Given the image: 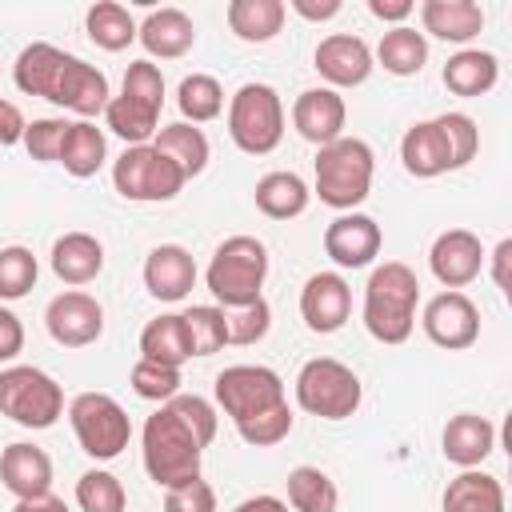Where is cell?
Wrapping results in <instances>:
<instances>
[{"label": "cell", "instance_id": "obj_32", "mask_svg": "<svg viewBox=\"0 0 512 512\" xmlns=\"http://www.w3.org/2000/svg\"><path fill=\"white\" fill-rule=\"evenodd\" d=\"M140 360H156V364H172V368L192 360V340H188V328H184L180 312H164V316L144 324V332H140Z\"/></svg>", "mask_w": 512, "mask_h": 512}, {"label": "cell", "instance_id": "obj_54", "mask_svg": "<svg viewBox=\"0 0 512 512\" xmlns=\"http://www.w3.org/2000/svg\"><path fill=\"white\" fill-rule=\"evenodd\" d=\"M508 260H512V240H500L496 248H492V280H496V288L508 296L512 288H508Z\"/></svg>", "mask_w": 512, "mask_h": 512}, {"label": "cell", "instance_id": "obj_29", "mask_svg": "<svg viewBox=\"0 0 512 512\" xmlns=\"http://www.w3.org/2000/svg\"><path fill=\"white\" fill-rule=\"evenodd\" d=\"M440 508L444 512H504V484L492 472L464 468L460 476L448 480Z\"/></svg>", "mask_w": 512, "mask_h": 512}, {"label": "cell", "instance_id": "obj_56", "mask_svg": "<svg viewBox=\"0 0 512 512\" xmlns=\"http://www.w3.org/2000/svg\"><path fill=\"white\" fill-rule=\"evenodd\" d=\"M12 512H68V504H64L60 496L44 492V496H32V500H16Z\"/></svg>", "mask_w": 512, "mask_h": 512}, {"label": "cell", "instance_id": "obj_53", "mask_svg": "<svg viewBox=\"0 0 512 512\" xmlns=\"http://www.w3.org/2000/svg\"><path fill=\"white\" fill-rule=\"evenodd\" d=\"M284 8H292L296 16H304V20H316V24H320V20L340 16V8H344V4H340V0H320V4H316V0H292V4H284Z\"/></svg>", "mask_w": 512, "mask_h": 512}, {"label": "cell", "instance_id": "obj_14", "mask_svg": "<svg viewBox=\"0 0 512 512\" xmlns=\"http://www.w3.org/2000/svg\"><path fill=\"white\" fill-rule=\"evenodd\" d=\"M428 268H432V276H436L444 288H452V292L468 288V284L484 272L480 236L468 232V228H448V232H440V236L432 240V248H428Z\"/></svg>", "mask_w": 512, "mask_h": 512}, {"label": "cell", "instance_id": "obj_35", "mask_svg": "<svg viewBox=\"0 0 512 512\" xmlns=\"http://www.w3.org/2000/svg\"><path fill=\"white\" fill-rule=\"evenodd\" d=\"M84 28H88V40L104 52H124L132 40H136V20L124 4L116 0H96L88 12H84Z\"/></svg>", "mask_w": 512, "mask_h": 512}, {"label": "cell", "instance_id": "obj_33", "mask_svg": "<svg viewBox=\"0 0 512 512\" xmlns=\"http://www.w3.org/2000/svg\"><path fill=\"white\" fill-rule=\"evenodd\" d=\"M224 16H228V28L244 44H268L280 36L288 8H284V0H232Z\"/></svg>", "mask_w": 512, "mask_h": 512}, {"label": "cell", "instance_id": "obj_1", "mask_svg": "<svg viewBox=\"0 0 512 512\" xmlns=\"http://www.w3.org/2000/svg\"><path fill=\"white\" fill-rule=\"evenodd\" d=\"M416 304H420V280L404 260H384L368 272L360 316L372 340L404 344L416 328Z\"/></svg>", "mask_w": 512, "mask_h": 512}, {"label": "cell", "instance_id": "obj_24", "mask_svg": "<svg viewBox=\"0 0 512 512\" xmlns=\"http://www.w3.org/2000/svg\"><path fill=\"white\" fill-rule=\"evenodd\" d=\"M52 272L68 288H84L104 272V244L92 232H64L52 240Z\"/></svg>", "mask_w": 512, "mask_h": 512}, {"label": "cell", "instance_id": "obj_10", "mask_svg": "<svg viewBox=\"0 0 512 512\" xmlns=\"http://www.w3.org/2000/svg\"><path fill=\"white\" fill-rule=\"evenodd\" d=\"M212 396H216V408L232 424H240V420H248L256 412H268V408L288 400L280 372H272L264 364H232V368H224L216 376V384H212Z\"/></svg>", "mask_w": 512, "mask_h": 512}, {"label": "cell", "instance_id": "obj_23", "mask_svg": "<svg viewBox=\"0 0 512 512\" xmlns=\"http://www.w3.org/2000/svg\"><path fill=\"white\" fill-rule=\"evenodd\" d=\"M136 40L144 44L148 56L160 60H180L184 52H192L196 44V24L184 8H152L140 24H136Z\"/></svg>", "mask_w": 512, "mask_h": 512}, {"label": "cell", "instance_id": "obj_31", "mask_svg": "<svg viewBox=\"0 0 512 512\" xmlns=\"http://www.w3.org/2000/svg\"><path fill=\"white\" fill-rule=\"evenodd\" d=\"M152 148H156V152H164V156H168V160H172V164L184 172V180L200 176V172L208 168V156H212L204 128H196V124H184V120H176V124H164V128L152 136Z\"/></svg>", "mask_w": 512, "mask_h": 512}, {"label": "cell", "instance_id": "obj_12", "mask_svg": "<svg viewBox=\"0 0 512 512\" xmlns=\"http://www.w3.org/2000/svg\"><path fill=\"white\" fill-rule=\"evenodd\" d=\"M44 328H48V336L60 348H88L104 332V308H100L96 296H88L80 288H68V292H60V296L48 300Z\"/></svg>", "mask_w": 512, "mask_h": 512}, {"label": "cell", "instance_id": "obj_37", "mask_svg": "<svg viewBox=\"0 0 512 512\" xmlns=\"http://www.w3.org/2000/svg\"><path fill=\"white\" fill-rule=\"evenodd\" d=\"M104 124L112 136H120L128 148H136V144H152V136L160 132V112H152L128 96H112L104 108Z\"/></svg>", "mask_w": 512, "mask_h": 512}, {"label": "cell", "instance_id": "obj_7", "mask_svg": "<svg viewBox=\"0 0 512 512\" xmlns=\"http://www.w3.org/2000/svg\"><path fill=\"white\" fill-rule=\"evenodd\" d=\"M364 400L360 376L336 356H312L296 372V404L320 420H348Z\"/></svg>", "mask_w": 512, "mask_h": 512}, {"label": "cell", "instance_id": "obj_9", "mask_svg": "<svg viewBox=\"0 0 512 512\" xmlns=\"http://www.w3.org/2000/svg\"><path fill=\"white\" fill-rule=\"evenodd\" d=\"M112 184L124 200H136V204H160V200H172L180 196V188L188 184L184 172L164 156L156 152L152 144H136V148H124L112 164Z\"/></svg>", "mask_w": 512, "mask_h": 512}, {"label": "cell", "instance_id": "obj_44", "mask_svg": "<svg viewBox=\"0 0 512 512\" xmlns=\"http://www.w3.org/2000/svg\"><path fill=\"white\" fill-rule=\"evenodd\" d=\"M292 424H296V416H292V408H288V400H284V404H276V408H268V412H256V416L240 420L236 432H240V440L252 444V448H272V444L288 440Z\"/></svg>", "mask_w": 512, "mask_h": 512}, {"label": "cell", "instance_id": "obj_48", "mask_svg": "<svg viewBox=\"0 0 512 512\" xmlns=\"http://www.w3.org/2000/svg\"><path fill=\"white\" fill-rule=\"evenodd\" d=\"M168 404L176 408V416L192 428V436H196L204 448L216 440V424H220V416H216V408H212L204 396H196V392H180V396H172Z\"/></svg>", "mask_w": 512, "mask_h": 512}, {"label": "cell", "instance_id": "obj_3", "mask_svg": "<svg viewBox=\"0 0 512 512\" xmlns=\"http://www.w3.org/2000/svg\"><path fill=\"white\" fill-rule=\"evenodd\" d=\"M376 176V152L360 136H340L316 152V196L336 212H356L368 200Z\"/></svg>", "mask_w": 512, "mask_h": 512}, {"label": "cell", "instance_id": "obj_45", "mask_svg": "<svg viewBox=\"0 0 512 512\" xmlns=\"http://www.w3.org/2000/svg\"><path fill=\"white\" fill-rule=\"evenodd\" d=\"M120 96L160 112L164 108V72L152 64V60H132L128 72H124V84H120Z\"/></svg>", "mask_w": 512, "mask_h": 512}, {"label": "cell", "instance_id": "obj_15", "mask_svg": "<svg viewBox=\"0 0 512 512\" xmlns=\"http://www.w3.org/2000/svg\"><path fill=\"white\" fill-rule=\"evenodd\" d=\"M380 244H384V232L364 212H340L324 228V252L336 268H368L380 256Z\"/></svg>", "mask_w": 512, "mask_h": 512}, {"label": "cell", "instance_id": "obj_46", "mask_svg": "<svg viewBox=\"0 0 512 512\" xmlns=\"http://www.w3.org/2000/svg\"><path fill=\"white\" fill-rule=\"evenodd\" d=\"M436 120H440V128H444V136H448L452 164L464 168V164L480 152V128H476V120H472L468 112H440Z\"/></svg>", "mask_w": 512, "mask_h": 512}, {"label": "cell", "instance_id": "obj_4", "mask_svg": "<svg viewBox=\"0 0 512 512\" xmlns=\"http://www.w3.org/2000/svg\"><path fill=\"white\" fill-rule=\"evenodd\" d=\"M264 280H268V248L256 236H228L204 268V284L216 296V308L260 300Z\"/></svg>", "mask_w": 512, "mask_h": 512}, {"label": "cell", "instance_id": "obj_5", "mask_svg": "<svg viewBox=\"0 0 512 512\" xmlns=\"http://www.w3.org/2000/svg\"><path fill=\"white\" fill-rule=\"evenodd\" d=\"M228 136L248 156H268L284 140V100L272 84H240L228 100Z\"/></svg>", "mask_w": 512, "mask_h": 512}, {"label": "cell", "instance_id": "obj_30", "mask_svg": "<svg viewBox=\"0 0 512 512\" xmlns=\"http://www.w3.org/2000/svg\"><path fill=\"white\" fill-rule=\"evenodd\" d=\"M256 208L268 216V220H296L308 212V200H312V188L296 176V172H268L256 180V192H252Z\"/></svg>", "mask_w": 512, "mask_h": 512}, {"label": "cell", "instance_id": "obj_18", "mask_svg": "<svg viewBox=\"0 0 512 512\" xmlns=\"http://www.w3.org/2000/svg\"><path fill=\"white\" fill-rule=\"evenodd\" d=\"M108 100H112L108 76H104L96 64H88V60H80V56H68V64H64V72H60V84H56V92H52V104L76 112L80 120H92V116H100V112L108 108Z\"/></svg>", "mask_w": 512, "mask_h": 512}, {"label": "cell", "instance_id": "obj_11", "mask_svg": "<svg viewBox=\"0 0 512 512\" xmlns=\"http://www.w3.org/2000/svg\"><path fill=\"white\" fill-rule=\"evenodd\" d=\"M420 328L424 336L444 348V352H464L480 340V308L472 304L468 292H452L444 288L440 296H432L420 312Z\"/></svg>", "mask_w": 512, "mask_h": 512}, {"label": "cell", "instance_id": "obj_26", "mask_svg": "<svg viewBox=\"0 0 512 512\" xmlns=\"http://www.w3.org/2000/svg\"><path fill=\"white\" fill-rule=\"evenodd\" d=\"M68 56H72V52L56 48V44H48V40H36V44L20 48V56H16V64H12V80H16V88H20L24 96L52 100V92H56V84H60V72H64V64H68Z\"/></svg>", "mask_w": 512, "mask_h": 512}, {"label": "cell", "instance_id": "obj_52", "mask_svg": "<svg viewBox=\"0 0 512 512\" xmlns=\"http://www.w3.org/2000/svg\"><path fill=\"white\" fill-rule=\"evenodd\" d=\"M368 12L376 16V20H384V24H404L412 12H416V4L412 0H368Z\"/></svg>", "mask_w": 512, "mask_h": 512}, {"label": "cell", "instance_id": "obj_27", "mask_svg": "<svg viewBox=\"0 0 512 512\" xmlns=\"http://www.w3.org/2000/svg\"><path fill=\"white\" fill-rule=\"evenodd\" d=\"M440 80H444V88L452 96H464V100L488 96L496 88V80H500V60L492 52H484V48H460L456 56H448Z\"/></svg>", "mask_w": 512, "mask_h": 512}, {"label": "cell", "instance_id": "obj_42", "mask_svg": "<svg viewBox=\"0 0 512 512\" xmlns=\"http://www.w3.org/2000/svg\"><path fill=\"white\" fill-rule=\"evenodd\" d=\"M180 316H184V328H188V340H192V356H212L228 344L224 312L216 304H192Z\"/></svg>", "mask_w": 512, "mask_h": 512}, {"label": "cell", "instance_id": "obj_50", "mask_svg": "<svg viewBox=\"0 0 512 512\" xmlns=\"http://www.w3.org/2000/svg\"><path fill=\"white\" fill-rule=\"evenodd\" d=\"M24 352V324L16 312L0 308V364H12Z\"/></svg>", "mask_w": 512, "mask_h": 512}, {"label": "cell", "instance_id": "obj_8", "mask_svg": "<svg viewBox=\"0 0 512 512\" xmlns=\"http://www.w3.org/2000/svg\"><path fill=\"white\" fill-rule=\"evenodd\" d=\"M68 420L76 432V444L92 460H116L132 440V420L124 404L108 392H80L68 404Z\"/></svg>", "mask_w": 512, "mask_h": 512}, {"label": "cell", "instance_id": "obj_19", "mask_svg": "<svg viewBox=\"0 0 512 512\" xmlns=\"http://www.w3.org/2000/svg\"><path fill=\"white\" fill-rule=\"evenodd\" d=\"M144 288L152 300L176 304L196 288V260L184 244H156L144 260Z\"/></svg>", "mask_w": 512, "mask_h": 512}, {"label": "cell", "instance_id": "obj_49", "mask_svg": "<svg viewBox=\"0 0 512 512\" xmlns=\"http://www.w3.org/2000/svg\"><path fill=\"white\" fill-rule=\"evenodd\" d=\"M164 512H216V492L204 476L164 488Z\"/></svg>", "mask_w": 512, "mask_h": 512}, {"label": "cell", "instance_id": "obj_22", "mask_svg": "<svg viewBox=\"0 0 512 512\" xmlns=\"http://www.w3.org/2000/svg\"><path fill=\"white\" fill-rule=\"evenodd\" d=\"M400 160H404V172L416 176V180H432V176H444V172H456L452 164V148H448V136L440 128V120H416L404 140H400Z\"/></svg>", "mask_w": 512, "mask_h": 512}, {"label": "cell", "instance_id": "obj_17", "mask_svg": "<svg viewBox=\"0 0 512 512\" xmlns=\"http://www.w3.org/2000/svg\"><path fill=\"white\" fill-rule=\"evenodd\" d=\"M344 120H348V104L332 88H304L296 96V104H292V128L316 148L340 140L344 136Z\"/></svg>", "mask_w": 512, "mask_h": 512}, {"label": "cell", "instance_id": "obj_36", "mask_svg": "<svg viewBox=\"0 0 512 512\" xmlns=\"http://www.w3.org/2000/svg\"><path fill=\"white\" fill-rule=\"evenodd\" d=\"M288 504L296 512H336L340 488L336 480L316 464H296L288 472Z\"/></svg>", "mask_w": 512, "mask_h": 512}, {"label": "cell", "instance_id": "obj_20", "mask_svg": "<svg viewBox=\"0 0 512 512\" xmlns=\"http://www.w3.org/2000/svg\"><path fill=\"white\" fill-rule=\"evenodd\" d=\"M492 448H496V424L488 416H476V412H456L440 432V452L460 472L480 468L492 456Z\"/></svg>", "mask_w": 512, "mask_h": 512}, {"label": "cell", "instance_id": "obj_28", "mask_svg": "<svg viewBox=\"0 0 512 512\" xmlns=\"http://www.w3.org/2000/svg\"><path fill=\"white\" fill-rule=\"evenodd\" d=\"M108 160V140H104V128H96L92 120H72L64 128V144H60V156L56 164H64L68 176L76 180H88L104 168Z\"/></svg>", "mask_w": 512, "mask_h": 512}, {"label": "cell", "instance_id": "obj_47", "mask_svg": "<svg viewBox=\"0 0 512 512\" xmlns=\"http://www.w3.org/2000/svg\"><path fill=\"white\" fill-rule=\"evenodd\" d=\"M64 128H68V120H60V116L32 120V124L24 128V140H20V144L28 148L32 160H40V164H56L60 144H64Z\"/></svg>", "mask_w": 512, "mask_h": 512}, {"label": "cell", "instance_id": "obj_51", "mask_svg": "<svg viewBox=\"0 0 512 512\" xmlns=\"http://www.w3.org/2000/svg\"><path fill=\"white\" fill-rule=\"evenodd\" d=\"M24 128H28L24 112H20L12 100H4V96H0V148L20 144V140H24Z\"/></svg>", "mask_w": 512, "mask_h": 512}, {"label": "cell", "instance_id": "obj_21", "mask_svg": "<svg viewBox=\"0 0 512 512\" xmlns=\"http://www.w3.org/2000/svg\"><path fill=\"white\" fill-rule=\"evenodd\" d=\"M0 484L16 496V500H32L52 492V456L40 444L16 440L0 452Z\"/></svg>", "mask_w": 512, "mask_h": 512}, {"label": "cell", "instance_id": "obj_13", "mask_svg": "<svg viewBox=\"0 0 512 512\" xmlns=\"http://www.w3.org/2000/svg\"><path fill=\"white\" fill-rule=\"evenodd\" d=\"M352 316V288L340 272H312L300 288V320L316 336H332Z\"/></svg>", "mask_w": 512, "mask_h": 512}, {"label": "cell", "instance_id": "obj_41", "mask_svg": "<svg viewBox=\"0 0 512 512\" xmlns=\"http://www.w3.org/2000/svg\"><path fill=\"white\" fill-rule=\"evenodd\" d=\"M220 312H224L228 344H240V348L260 344V340L268 336V328H272V308H268V300H264V296H260V300H252V304L220 308Z\"/></svg>", "mask_w": 512, "mask_h": 512}, {"label": "cell", "instance_id": "obj_2", "mask_svg": "<svg viewBox=\"0 0 512 512\" xmlns=\"http://www.w3.org/2000/svg\"><path fill=\"white\" fill-rule=\"evenodd\" d=\"M140 456H144V472L152 476V484L160 488H176L200 476V456L204 444L192 436V428L176 416L172 404H160L140 432Z\"/></svg>", "mask_w": 512, "mask_h": 512}, {"label": "cell", "instance_id": "obj_43", "mask_svg": "<svg viewBox=\"0 0 512 512\" xmlns=\"http://www.w3.org/2000/svg\"><path fill=\"white\" fill-rule=\"evenodd\" d=\"M132 392L140 400H152V404H168L172 396H180V368L172 364H156V360H136L132 364Z\"/></svg>", "mask_w": 512, "mask_h": 512}, {"label": "cell", "instance_id": "obj_39", "mask_svg": "<svg viewBox=\"0 0 512 512\" xmlns=\"http://www.w3.org/2000/svg\"><path fill=\"white\" fill-rule=\"evenodd\" d=\"M76 504H80V512H124L128 492L108 468H88L76 480Z\"/></svg>", "mask_w": 512, "mask_h": 512}, {"label": "cell", "instance_id": "obj_55", "mask_svg": "<svg viewBox=\"0 0 512 512\" xmlns=\"http://www.w3.org/2000/svg\"><path fill=\"white\" fill-rule=\"evenodd\" d=\"M232 512H288V504H284L280 496H268V492H260V496H248V500H240Z\"/></svg>", "mask_w": 512, "mask_h": 512}, {"label": "cell", "instance_id": "obj_34", "mask_svg": "<svg viewBox=\"0 0 512 512\" xmlns=\"http://www.w3.org/2000/svg\"><path fill=\"white\" fill-rule=\"evenodd\" d=\"M372 64H380L392 76H416L428 64V40H424V32H416L412 24L388 28L380 36L376 52H372Z\"/></svg>", "mask_w": 512, "mask_h": 512}, {"label": "cell", "instance_id": "obj_25", "mask_svg": "<svg viewBox=\"0 0 512 512\" xmlns=\"http://www.w3.org/2000/svg\"><path fill=\"white\" fill-rule=\"evenodd\" d=\"M420 24L428 36L448 44H468L484 32V8L476 0H424Z\"/></svg>", "mask_w": 512, "mask_h": 512}, {"label": "cell", "instance_id": "obj_6", "mask_svg": "<svg viewBox=\"0 0 512 512\" xmlns=\"http://www.w3.org/2000/svg\"><path fill=\"white\" fill-rule=\"evenodd\" d=\"M0 416L20 428L44 432L64 416V388L32 364H8L0 372Z\"/></svg>", "mask_w": 512, "mask_h": 512}, {"label": "cell", "instance_id": "obj_38", "mask_svg": "<svg viewBox=\"0 0 512 512\" xmlns=\"http://www.w3.org/2000/svg\"><path fill=\"white\" fill-rule=\"evenodd\" d=\"M176 108H180L184 124H208V120H216L224 112V88H220V80L208 76V72L184 76L180 88H176Z\"/></svg>", "mask_w": 512, "mask_h": 512}, {"label": "cell", "instance_id": "obj_16", "mask_svg": "<svg viewBox=\"0 0 512 512\" xmlns=\"http://www.w3.org/2000/svg\"><path fill=\"white\" fill-rule=\"evenodd\" d=\"M312 60H316V72L328 80L324 88H356V84H364L368 76H372V48L360 40V36H352V32H332V36H324L320 44H316V52H312Z\"/></svg>", "mask_w": 512, "mask_h": 512}, {"label": "cell", "instance_id": "obj_40", "mask_svg": "<svg viewBox=\"0 0 512 512\" xmlns=\"http://www.w3.org/2000/svg\"><path fill=\"white\" fill-rule=\"evenodd\" d=\"M36 276H40V264H36L32 248H24V244L0 248V300L28 296L36 288Z\"/></svg>", "mask_w": 512, "mask_h": 512}]
</instances>
